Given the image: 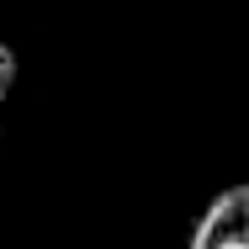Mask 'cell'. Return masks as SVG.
Masks as SVG:
<instances>
[{"mask_svg": "<svg viewBox=\"0 0 249 249\" xmlns=\"http://www.w3.org/2000/svg\"><path fill=\"white\" fill-rule=\"evenodd\" d=\"M186 249H249V180L217 191L201 207Z\"/></svg>", "mask_w": 249, "mask_h": 249, "instance_id": "1", "label": "cell"}, {"mask_svg": "<svg viewBox=\"0 0 249 249\" xmlns=\"http://www.w3.org/2000/svg\"><path fill=\"white\" fill-rule=\"evenodd\" d=\"M11 85H16V53L0 43V101L11 96Z\"/></svg>", "mask_w": 249, "mask_h": 249, "instance_id": "2", "label": "cell"}]
</instances>
